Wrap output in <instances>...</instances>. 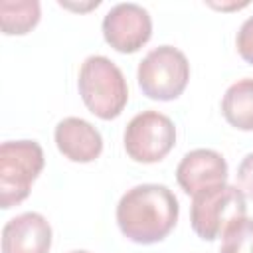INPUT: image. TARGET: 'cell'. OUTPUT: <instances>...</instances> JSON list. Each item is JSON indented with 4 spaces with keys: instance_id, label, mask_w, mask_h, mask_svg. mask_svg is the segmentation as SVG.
<instances>
[{
    "instance_id": "cell-1",
    "label": "cell",
    "mask_w": 253,
    "mask_h": 253,
    "mask_svg": "<svg viewBox=\"0 0 253 253\" xmlns=\"http://www.w3.org/2000/svg\"><path fill=\"white\" fill-rule=\"evenodd\" d=\"M121 233L140 245H152L168 237L176 227L180 204L164 184H138L126 190L117 204Z\"/></svg>"
},
{
    "instance_id": "cell-2",
    "label": "cell",
    "mask_w": 253,
    "mask_h": 253,
    "mask_svg": "<svg viewBox=\"0 0 253 253\" xmlns=\"http://www.w3.org/2000/svg\"><path fill=\"white\" fill-rule=\"evenodd\" d=\"M77 89L85 107L103 121L119 117L128 101V87L123 71L105 55H89L81 63Z\"/></svg>"
},
{
    "instance_id": "cell-3",
    "label": "cell",
    "mask_w": 253,
    "mask_h": 253,
    "mask_svg": "<svg viewBox=\"0 0 253 253\" xmlns=\"http://www.w3.org/2000/svg\"><path fill=\"white\" fill-rule=\"evenodd\" d=\"M245 213L247 202L237 186L219 184L200 190L192 196L190 223L194 233L204 241L217 239L227 225H231L235 219L245 217Z\"/></svg>"
},
{
    "instance_id": "cell-4",
    "label": "cell",
    "mask_w": 253,
    "mask_h": 253,
    "mask_svg": "<svg viewBox=\"0 0 253 253\" xmlns=\"http://www.w3.org/2000/svg\"><path fill=\"white\" fill-rule=\"evenodd\" d=\"M43 150L36 140H6L0 146V206L24 202L34 180L43 170Z\"/></svg>"
},
{
    "instance_id": "cell-5",
    "label": "cell",
    "mask_w": 253,
    "mask_h": 253,
    "mask_svg": "<svg viewBox=\"0 0 253 253\" xmlns=\"http://www.w3.org/2000/svg\"><path fill=\"white\" fill-rule=\"evenodd\" d=\"M136 79L148 99L174 101L184 93L190 79L188 57L174 45H158L138 63Z\"/></svg>"
},
{
    "instance_id": "cell-6",
    "label": "cell",
    "mask_w": 253,
    "mask_h": 253,
    "mask_svg": "<svg viewBox=\"0 0 253 253\" xmlns=\"http://www.w3.org/2000/svg\"><path fill=\"white\" fill-rule=\"evenodd\" d=\"M125 150L134 162L152 164L162 160L176 144L174 121L158 111L134 115L125 128Z\"/></svg>"
},
{
    "instance_id": "cell-7",
    "label": "cell",
    "mask_w": 253,
    "mask_h": 253,
    "mask_svg": "<svg viewBox=\"0 0 253 253\" xmlns=\"http://www.w3.org/2000/svg\"><path fill=\"white\" fill-rule=\"evenodd\" d=\"M152 36L150 14L132 2L115 4L103 18V38L119 53L138 51Z\"/></svg>"
},
{
    "instance_id": "cell-8",
    "label": "cell",
    "mask_w": 253,
    "mask_h": 253,
    "mask_svg": "<svg viewBox=\"0 0 253 253\" xmlns=\"http://www.w3.org/2000/svg\"><path fill=\"white\" fill-rule=\"evenodd\" d=\"M176 180L180 188L194 196L200 190L219 186L227 182V162L211 148H196L184 154L176 168Z\"/></svg>"
},
{
    "instance_id": "cell-9",
    "label": "cell",
    "mask_w": 253,
    "mask_h": 253,
    "mask_svg": "<svg viewBox=\"0 0 253 253\" xmlns=\"http://www.w3.org/2000/svg\"><path fill=\"white\" fill-rule=\"evenodd\" d=\"M51 225L38 211H26L2 229V253H47L51 247Z\"/></svg>"
},
{
    "instance_id": "cell-10",
    "label": "cell",
    "mask_w": 253,
    "mask_h": 253,
    "mask_svg": "<svg viewBox=\"0 0 253 253\" xmlns=\"http://www.w3.org/2000/svg\"><path fill=\"white\" fill-rule=\"evenodd\" d=\"M57 150L71 162H93L103 152L101 132L81 117H65L53 132Z\"/></svg>"
},
{
    "instance_id": "cell-11",
    "label": "cell",
    "mask_w": 253,
    "mask_h": 253,
    "mask_svg": "<svg viewBox=\"0 0 253 253\" xmlns=\"http://www.w3.org/2000/svg\"><path fill=\"white\" fill-rule=\"evenodd\" d=\"M225 121L237 130H253V77L237 79L221 99Z\"/></svg>"
},
{
    "instance_id": "cell-12",
    "label": "cell",
    "mask_w": 253,
    "mask_h": 253,
    "mask_svg": "<svg viewBox=\"0 0 253 253\" xmlns=\"http://www.w3.org/2000/svg\"><path fill=\"white\" fill-rule=\"evenodd\" d=\"M40 22L38 0H2L0 2V26L8 36L28 34Z\"/></svg>"
},
{
    "instance_id": "cell-13",
    "label": "cell",
    "mask_w": 253,
    "mask_h": 253,
    "mask_svg": "<svg viewBox=\"0 0 253 253\" xmlns=\"http://www.w3.org/2000/svg\"><path fill=\"white\" fill-rule=\"evenodd\" d=\"M219 253H253V219L241 217L221 233Z\"/></svg>"
},
{
    "instance_id": "cell-14",
    "label": "cell",
    "mask_w": 253,
    "mask_h": 253,
    "mask_svg": "<svg viewBox=\"0 0 253 253\" xmlns=\"http://www.w3.org/2000/svg\"><path fill=\"white\" fill-rule=\"evenodd\" d=\"M235 47H237V53L241 55V59L245 63L253 65V16H249L241 24V28L235 36Z\"/></svg>"
},
{
    "instance_id": "cell-15",
    "label": "cell",
    "mask_w": 253,
    "mask_h": 253,
    "mask_svg": "<svg viewBox=\"0 0 253 253\" xmlns=\"http://www.w3.org/2000/svg\"><path fill=\"white\" fill-rule=\"evenodd\" d=\"M237 184L245 198L253 200V152L245 154L237 166Z\"/></svg>"
},
{
    "instance_id": "cell-16",
    "label": "cell",
    "mask_w": 253,
    "mask_h": 253,
    "mask_svg": "<svg viewBox=\"0 0 253 253\" xmlns=\"http://www.w3.org/2000/svg\"><path fill=\"white\" fill-rule=\"evenodd\" d=\"M69 253H89V251H85V249H75V251H69Z\"/></svg>"
}]
</instances>
